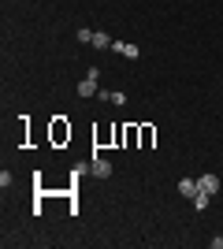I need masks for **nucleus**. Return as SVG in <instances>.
Returning <instances> with one entry per match:
<instances>
[{"label":"nucleus","instance_id":"6","mask_svg":"<svg viewBox=\"0 0 223 249\" xmlns=\"http://www.w3.org/2000/svg\"><path fill=\"white\" fill-rule=\"evenodd\" d=\"M78 97H86V101L97 97V82H93V78H82V82H78Z\"/></svg>","mask_w":223,"mask_h":249},{"label":"nucleus","instance_id":"2","mask_svg":"<svg viewBox=\"0 0 223 249\" xmlns=\"http://www.w3.org/2000/svg\"><path fill=\"white\" fill-rule=\"evenodd\" d=\"M89 171H93V178H108V175H112V164H108L104 156H93V164H89Z\"/></svg>","mask_w":223,"mask_h":249},{"label":"nucleus","instance_id":"7","mask_svg":"<svg viewBox=\"0 0 223 249\" xmlns=\"http://www.w3.org/2000/svg\"><path fill=\"white\" fill-rule=\"evenodd\" d=\"M78 41H82V45H93V30H89V26H82V30H78Z\"/></svg>","mask_w":223,"mask_h":249},{"label":"nucleus","instance_id":"3","mask_svg":"<svg viewBox=\"0 0 223 249\" xmlns=\"http://www.w3.org/2000/svg\"><path fill=\"white\" fill-rule=\"evenodd\" d=\"M112 49H116L119 56H127V60H138V56H141V49H138V45H130V41H112Z\"/></svg>","mask_w":223,"mask_h":249},{"label":"nucleus","instance_id":"5","mask_svg":"<svg viewBox=\"0 0 223 249\" xmlns=\"http://www.w3.org/2000/svg\"><path fill=\"white\" fill-rule=\"evenodd\" d=\"M112 41H116V37H112L108 30H97L93 34V49H112Z\"/></svg>","mask_w":223,"mask_h":249},{"label":"nucleus","instance_id":"4","mask_svg":"<svg viewBox=\"0 0 223 249\" xmlns=\"http://www.w3.org/2000/svg\"><path fill=\"white\" fill-rule=\"evenodd\" d=\"M179 194L193 201V194H197V178H179Z\"/></svg>","mask_w":223,"mask_h":249},{"label":"nucleus","instance_id":"1","mask_svg":"<svg viewBox=\"0 0 223 249\" xmlns=\"http://www.w3.org/2000/svg\"><path fill=\"white\" fill-rule=\"evenodd\" d=\"M197 190L208 194V197H216V194H220V178H216V175H201V178H197Z\"/></svg>","mask_w":223,"mask_h":249}]
</instances>
